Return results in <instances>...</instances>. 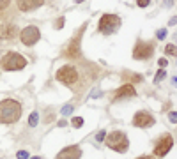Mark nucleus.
<instances>
[{
	"label": "nucleus",
	"mask_w": 177,
	"mask_h": 159,
	"mask_svg": "<svg viewBox=\"0 0 177 159\" xmlns=\"http://www.w3.org/2000/svg\"><path fill=\"white\" fill-rule=\"evenodd\" d=\"M73 106H71V104H66V106H64L62 110H60V113H62L64 117H67V115H71V113H73Z\"/></svg>",
	"instance_id": "18"
},
{
	"label": "nucleus",
	"mask_w": 177,
	"mask_h": 159,
	"mask_svg": "<svg viewBox=\"0 0 177 159\" xmlns=\"http://www.w3.org/2000/svg\"><path fill=\"white\" fill-rule=\"evenodd\" d=\"M18 36V27L14 23H4L0 25V39L2 41H13Z\"/></svg>",
	"instance_id": "13"
},
{
	"label": "nucleus",
	"mask_w": 177,
	"mask_h": 159,
	"mask_svg": "<svg viewBox=\"0 0 177 159\" xmlns=\"http://www.w3.org/2000/svg\"><path fill=\"white\" fill-rule=\"evenodd\" d=\"M119 27H120V18L117 14H110V13L103 14L98 21V32L105 34V36L115 34L119 30Z\"/></svg>",
	"instance_id": "5"
},
{
	"label": "nucleus",
	"mask_w": 177,
	"mask_h": 159,
	"mask_svg": "<svg viewBox=\"0 0 177 159\" xmlns=\"http://www.w3.org/2000/svg\"><path fill=\"white\" fill-rule=\"evenodd\" d=\"M44 4V0H16V6L20 11L23 13H28V11H34V9L41 7Z\"/></svg>",
	"instance_id": "14"
},
{
	"label": "nucleus",
	"mask_w": 177,
	"mask_h": 159,
	"mask_svg": "<svg viewBox=\"0 0 177 159\" xmlns=\"http://www.w3.org/2000/svg\"><path fill=\"white\" fill-rule=\"evenodd\" d=\"M37 122H39V113H37V111H32L30 117H28V126H30V127H35Z\"/></svg>",
	"instance_id": "15"
},
{
	"label": "nucleus",
	"mask_w": 177,
	"mask_h": 159,
	"mask_svg": "<svg viewBox=\"0 0 177 159\" xmlns=\"http://www.w3.org/2000/svg\"><path fill=\"white\" fill-rule=\"evenodd\" d=\"M158 64H159V67H161V69H165V67L168 65V62H167V58H159V60H158Z\"/></svg>",
	"instance_id": "26"
},
{
	"label": "nucleus",
	"mask_w": 177,
	"mask_h": 159,
	"mask_svg": "<svg viewBox=\"0 0 177 159\" xmlns=\"http://www.w3.org/2000/svg\"><path fill=\"white\" fill-rule=\"evenodd\" d=\"M105 140H106V147L119 152V154H124L129 149V140L122 131H112L108 136H105Z\"/></svg>",
	"instance_id": "2"
},
{
	"label": "nucleus",
	"mask_w": 177,
	"mask_h": 159,
	"mask_svg": "<svg viewBox=\"0 0 177 159\" xmlns=\"http://www.w3.org/2000/svg\"><path fill=\"white\" fill-rule=\"evenodd\" d=\"M0 65H2L4 71H21L27 65V58L20 53H16V51H9L2 57Z\"/></svg>",
	"instance_id": "3"
},
{
	"label": "nucleus",
	"mask_w": 177,
	"mask_h": 159,
	"mask_svg": "<svg viewBox=\"0 0 177 159\" xmlns=\"http://www.w3.org/2000/svg\"><path fill=\"white\" fill-rule=\"evenodd\" d=\"M156 37H158L159 41H163V39L167 37V30H165V29H159L158 32H156Z\"/></svg>",
	"instance_id": "21"
},
{
	"label": "nucleus",
	"mask_w": 177,
	"mask_h": 159,
	"mask_svg": "<svg viewBox=\"0 0 177 159\" xmlns=\"http://www.w3.org/2000/svg\"><path fill=\"white\" fill-rule=\"evenodd\" d=\"M165 53H167V55H172V57H175V55H177L175 44H167V46H165Z\"/></svg>",
	"instance_id": "16"
},
{
	"label": "nucleus",
	"mask_w": 177,
	"mask_h": 159,
	"mask_svg": "<svg viewBox=\"0 0 177 159\" xmlns=\"http://www.w3.org/2000/svg\"><path fill=\"white\" fill-rule=\"evenodd\" d=\"M149 4H151V0H136V6L138 7H147Z\"/></svg>",
	"instance_id": "23"
},
{
	"label": "nucleus",
	"mask_w": 177,
	"mask_h": 159,
	"mask_svg": "<svg viewBox=\"0 0 177 159\" xmlns=\"http://www.w3.org/2000/svg\"><path fill=\"white\" fill-rule=\"evenodd\" d=\"M71 126L76 127V129H80V127L83 126V118H82V117H74V118L71 120Z\"/></svg>",
	"instance_id": "17"
},
{
	"label": "nucleus",
	"mask_w": 177,
	"mask_h": 159,
	"mask_svg": "<svg viewBox=\"0 0 177 159\" xmlns=\"http://www.w3.org/2000/svg\"><path fill=\"white\" fill-rule=\"evenodd\" d=\"M82 157V149L78 145H67L55 156V159H80Z\"/></svg>",
	"instance_id": "11"
},
{
	"label": "nucleus",
	"mask_w": 177,
	"mask_h": 159,
	"mask_svg": "<svg viewBox=\"0 0 177 159\" xmlns=\"http://www.w3.org/2000/svg\"><path fill=\"white\" fill-rule=\"evenodd\" d=\"M39 39H41V32H39V29L34 27V25H28V27H25V29L20 32V41L25 44V46H34Z\"/></svg>",
	"instance_id": "7"
},
{
	"label": "nucleus",
	"mask_w": 177,
	"mask_h": 159,
	"mask_svg": "<svg viewBox=\"0 0 177 159\" xmlns=\"http://www.w3.org/2000/svg\"><path fill=\"white\" fill-rule=\"evenodd\" d=\"M11 4V0H0V11H4V9H7V6Z\"/></svg>",
	"instance_id": "25"
},
{
	"label": "nucleus",
	"mask_w": 177,
	"mask_h": 159,
	"mask_svg": "<svg viewBox=\"0 0 177 159\" xmlns=\"http://www.w3.org/2000/svg\"><path fill=\"white\" fill-rule=\"evenodd\" d=\"M64 23H66V18H64V16H60V18H58V20L55 21V29H57V30H60V29L64 27Z\"/></svg>",
	"instance_id": "20"
},
{
	"label": "nucleus",
	"mask_w": 177,
	"mask_h": 159,
	"mask_svg": "<svg viewBox=\"0 0 177 159\" xmlns=\"http://www.w3.org/2000/svg\"><path fill=\"white\" fill-rule=\"evenodd\" d=\"M105 136H106V131H99L98 134H96V140H98V142H103Z\"/></svg>",
	"instance_id": "24"
},
{
	"label": "nucleus",
	"mask_w": 177,
	"mask_h": 159,
	"mask_svg": "<svg viewBox=\"0 0 177 159\" xmlns=\"http://www.w3.org/2000/svg\"><path fill=\"white\" fill-rule=\"evenodd\" d=\"M170 120H172V124H175V120H177V113H175V111H172V113H170Z\"/></svg>",
	"instance_id": "27"
},
{
	"label": "nucleus",
	"mask_w": 177,
	"mask_h": 159,
	"mask_svg": "<svg viewBox=\"0 0 177 159\" xmlns=\"http://www.w3.org/2000/svg\"><path fill=\"white\" fill-rule=\"evenodd\" d=\"M85 29H87V23H85L82 29L76 32V36L73 37V41H71L69 44H67V50H66V55L71 58H78L80 55H82V34L85 32Z\"/></svg>",
	"instance_id": "8"
},
{
	"label": "nucleus",
	"mask_w": 177,
	"mask_h": 159,
	"mask_svg": "<svg viewBox=\"0 0 177 159\" xmlns=\"http://www.w3.org/2000/svg\"><path fill=\"white\" fill-rule=\"evenodd\" d=\"M55 80L60 81L66 87H76L78 80H80V74H78L74 65H62V67L55 72Z\"/></svg>",
	"instance_id": "4"
},
{
	"label": "nucleus",
	"mask_w": 177,
	"mask_h": 159,
	"mask_svg": "<svg viewBox=\"0 0 177 159\" xmlns=\"http://www.w3.org/2000/svg\"><path fill=\"white\" fill-rule=\"evenodd\" d=\"M136 159H156V157H152V156H142V157H136Z\"/></svg>",
	"instance_id": "28"
},
{
	"label": "nucleus",
	"mask_w": 177,
	"mask_h": 159,
	"mask_svg": "<svg viewBox=\"0 0 177 159\" xmlns=\"http://www.w3.org/2000/svg\"><path fill=\"white\" fill-rule=\"evenodd\" d=\"M21 117V103L16 99H2L0 101V124H14Z\"/></svg>",
	"instance_id": "1"
},
{
	"label": "nucleus",
	"mask_w": 177,
	"mask_h": 159,
	"mask_svg": "<svg viewBox=\"0 0 177 159\" xmlns=\"http://www.w3.org/2000/svg\"><path fill=\"white\" fill-rule=\"evenodd\" d=\"M154 43L152 41H136L133 48V58L135 60H149L154 55Z\"/></svg>",
	"instance_id": "6"
},
{
	"label": "nucleus",
	"mask_w": 177,
	"mask_h": 159,
	"mask_svg": "<svg viewBox=\"0 0 177 159\" xmlns=\"http://www.w3.org/2000/svg\"><path fill=\"white\" fill-rule=\"evenodd\" d=\"M156 122V118L149 111H136L133 117V126L135 127H142V129H145V127H152Z\"/></svg>",
	"instance_id": "10"
},
{
	"label": "nucleus",
	"mask_w": 177,
	"mask_h": 159,
	"mask_svg": "<svg viewBox=\"0 0 177 159\" xmlns=\"http://www.w3.org/2000/svg\"><path fill=\"white\" fill-rule=\"evenodd\" d=\"M136 95V90L131 83H124L120 88H117L115 92H113L112 99L113 101H119V99H126V97H135Z\"/></svg>",
	"instance_id": "12"
},
{
	"label": "nucleus",
	"mask_w": 177,
	"mask_h": 159,
	"mask_svg": "<svg viewBox=\"0 0 177 159\" xmlns=\"http://www.w3.org/2000/svg\"><path fill=\"white\" fill-rule=\"evenodd\" d=\"M16 157L18 159H28V152L27 150H20L18 154H16Z\"/></svg>",
	"instance_id": "22"
},
{
	"label": "nucleus",
	"mask_w": 177,
	"mask_h": 159,
	"mask_svg": "<svg viewBox=\"0 0 177 159\" xmlns=\"http://www.w3.org/2000/svg\"><path fill=\"white\" fill-rule=\"evenodd\" d=\"M74 2H76V4H82V2H83V0H74Z\"/></svg>",
	"instance_id": "30"
},
{
	"label": "nucleus",
	"mask_w": 177,
	"mask_h": 159,
	"mask_svg": "<svg viewBox=\"0 0 177 159\" xmlns=\"http://www.w3.org/2000/svg\"><path fill=\"white\" fill-rule=\"evenodd\" d=\"M66 124H67V122H66V120H58V127H64Z\"/></svg>",
	"instance_id": "29"
},
{
	"label": "nucleus",
	"mask_w": 177,
	"mask_h": 159,
	"mask_svg": "<svg viewBox=\"0 0 177 159\" xmlns=\"http://www.w3.org/2000/svg\"><path fill=\"white\" fill-rule=\"evenodd\" d=\"M167 76V72H165V69H159V71L156 72V78H154V81H161L163 78Z\"/></svg>",
	"instance_id": "19"
},
{
	"label": "nucleus",
	"mask_w": 177,
	"mask_h": 159,
	"mask_svg": "<svg viewBox=\"0 0 177 159\" xmlns=\"http://www.w3.org/2000/svg\"><path fill=\"white\" fill-rule=\"evenodd\" d=\"M174 147V136L172 134H163L154 145V156L156 157H165Z\"/></svg>",
	"instance_id": "9"
},
{
	"label": "nucleus",
	"mask_w": 177,
	"mask_h": 159,
	"mask_svg": "<svg viewBox=\"0 0 177 159\" xmlns=\"http://www.w3.org/2000/svg\"><path fill=\"white\" fill-rule=\"evenodd\" d=\"M32 159H41V157H32Z\"/></svg>",
	"instance_id": "31"
}]
</instances>
